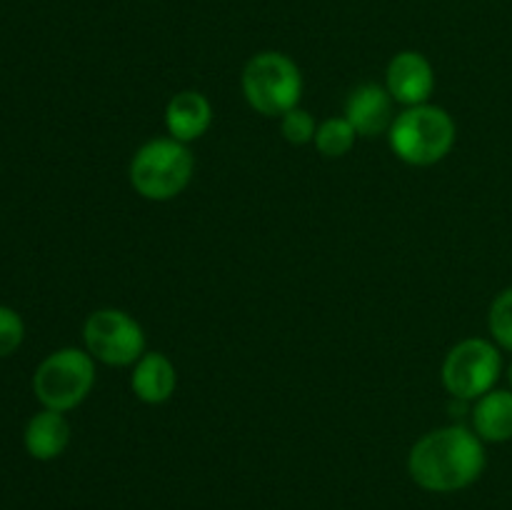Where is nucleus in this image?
<instances>
[{
    "label": "nucleus",
    "mask_w": 512,
    "mask_h": 510,
    "mask_svg": "<svg viewBox=\"0 0 512 510\" xmlns=\"http://www.w3.org/2000/svg\"><path fill=\"white\" fill-rule=\"evenodd\" d=\"M508 380H510V390H512V363H510V370H508Z\"/></svg>",
    "instance_id": "nucleus-18"
},
{
    "label": "nucleus",
    "mask_w": 512,
    "mask_h": 510,
    "mask_svg": "<svg viewBox=\"0 0 512 510\" xmlns=\"http://www.w3.org/2000/svg\"><path fill=\"white\" fill-rule=\"evenodd\" d=\"M473 430L488 443L512 440V390H490L473 408Z\"/></svg>",
    "instance_id": "nucleus-13"
},
{
    "label": "nucleus",
    "mask_w": 512,
    "mask_h": 510,
    "mask_svg": "<svg viewBox=\"0 0 512 510\" xmlns=\"http://www.w3.org/2000/svg\"><path fill=\"white\" fill-rule=\"evenodd\" d=\"M193 168L188 145L175 138H155L130 160V185L145 200H170L188 188Z\"/></svg>",
    "instance_id": "nucleus-3"
},
{
    "label": "nucleus",
    "mask_w": 512,
    "mask_h": 510,
    "mask_svg": "<svg viewBox=\"0 0 512 510\" xmlns=\"http://www.w3.org/2000/svg\"><path fill=\"white\" fill-rule=\"evenodd\" d=\"M95 383V360L88 350L60 348L33 373V393L48 410L68 413L78 408Z\"/></svg>",
    "instance_id": "nucleus-5"
},
{
    "label": "nucleus",
    "mask_w": 512,
    "mask_h": 510,
    "mask_svg": "<svg viewBox=\"0 0 512 510\" xmlns=\"http://www.w3.org/2000/svg\"><path fill=\"white\" fill-rule=\"evenodd\" d=\"M175 385H178V373H175V365L163 353H145L133 365L130 388H133L135 398L143 400V403H165L175 393Z\"/></svg>",
    "instance_id": "nucleus-12"
},
{
    "label": "nucleus",
    "mask_w": 512,
    "mask_h": 510,
    "mask_svg": "<svg viewBox=\"0 0 512 510\" xmlns=\"http://www.w3.org/2000/svg\"><path fill=\"white\" fill-rule=\"evenodd\" d=\"M500 370V350L490 340L468 338L455 345L445 358L443 383L453 398L478 400L495 388Z\"/></svg>",
    "instance_id": "nucleus-6"
},
{
    "label": "nucleus",
    "mask_w": 512,
    "mask_h": 510,
    "mask_svg": "<svg viewBox=\"0 0 512 510\" xmlns=\"http://www.w3.org/2000/svg\"><path fill=\"white\" fill-rule=\"evenodd\" d=\"M410 478L430 493H455L483 475L485 448L475 430L448 425L423 435L408 458Z\"/></svg>",
    "instance_id": "nucleus-1"
},
{
    "label": "nucleus",
    "mask_w": 512,
    "mask_h": 510,
    "mask_svg": "<svg viewBox=\"0 0 512 510\" xmlns=\"http://www.w3.org/2000/svg\"><path fill=\"white\" fill-rule=\"evenodd\" d=\"M488 328L495 343L512 353V288L503 290L493 300L488 313Z\"/></svg>",
    "instance_id": "nucleus-15"
},
{
    "label": "nucleus",
    "mask_w": 512,
    "mask_h": 510,
    "mask_svg": "<svg viewBox=\"0 0 512 510\" xmlns=\"http://www.w3.org/2000/svg\"><path fill=\"white\" fill-rule=\"evenodd\" d=\"M385 88L393 95V100L408 105V108L428 103L435 88L433 65L418 50H403L388 63Z\"/></svg>",
    "instance_id": "nucleus-8"
},
{
    "label": "nucleus",
    "mask_w": 512,
    "mask_h": 510,
    "mask_svg": "<svg viewBox=\"0 0 512 510\" xmlns=\"http://www.w3.org/2000/svg\"><path fill=\"white\" fill-rule=\"evenodd\" d=\"M25 323L18 310L0 305V358H8L23 345Z\"/></svg>",
    "instance_id": "nucleus-17"
},
{
    "label": "nucleus",
    "mask_w": 512,
    "mask_h": 510,
    "mask_svg": "<svg viewBox=\"0 0 512 510\" xmlns=\"http://www.w3.org/2000/svg\"><path fill=\"white\" fill-rule=\"evenodd\" d=\"M280 130H283L285 140L293 145H305L310 140H315V133H318V125H315V118L303 108H293L285 115H280Z\"/></svg>",
    "instance_id": "nucleus-16"
},
{
    "label": "nucleus",
    "mask_w": 512,
    "mask_h": 510,
    "mask_svg": "<svg viewBox=\"0 0 512 510\" xmlns=\"http://www.w3.org/2000/svg\"><path fill=\"white\" fill-rule=\"evenodd\" d=\"M83 340L93 360L113 368L135 365L145 355V335L138 320L115 308L90 313L83 325Z\"/></svg>",
    "instance_id": "nucleus-7"
},
{
    "label": "nucleus",
    "mask_w": 512,
    "mask_h": 510,
    "mask_svg": "<svg viewBox=\"0 0 512 510\" xmlns=\"http://www.w3.org/2000/svg\"><path fill=\"white\" fill-rule=\"evenodd\" d=\"M345 118L355 133L363 138H375L393 125V95L378 83H363L345 100Z\"/></svg>",
    "instance_id": "nucleus-9"
},
{
    "label": "nucleus",
    "mask_w": 512,
    "mask_h": 510,
    "mask_svg": "<svg viewBox=\"0 0 512 510\" xmlns=\"http://www.w3.org/2000/svg\"><path fill=\"white\" fill-rule=\"evenodd\" d=\"M355 138H358V133L348 123V118H328L318 125L313 143L325 158H343L355 145Z\"/></svg>",
    "instance_id": "nucleus-14"
},
{
    "label": "nucleus",
    "mask_w": 512,
    "mask_h": 510,
    "mask_svg": "<svg viewBox=\"0 0 512 510\" xmlns=\"http://www.w3.org/2000/svg\"><path fill=\"white\" fill-rule=\"evenodd\" d=\"M210 120H213V108L198 90H183V93L173 95L165 108V128H168L170 138L185 145L203 138L205 130L210 128Z\"/></svg>",
    "instance_id": "nucleus-10"
},
{
    "label": "nucleus",
    "mask_w": 512,
    "mask_h": 510,
    "mask_svg": "<svg viewBox=\"0 0 512 510\" xmlns=\"http://www.w3.org/2000/svg\"><path fill=\"white\" fill-rule=\"evenodd\" d=\"M70 443V423L65 413L43 408L25 423L23 445L30 458L35 460H55L65 453Z\"/></svg>",
    "instance_id": "nucleus-11"
},
{
    "label": "nucleus",
    "mask_w": 512,
    "mask_h": 510,
    "mask_svg": "<svg viewBox=\"0 0 512 510\" xmlns=\"http://www.w3.org/2000/svg\"><path fill=\"white\" fill-rule=\"evenodd\" d=\"M390 148L408 165L440 163L455 145V123L438 105H413L393 120L388 130Z\"/></svg>",
    "instance_id": "nucleus-2"
},
{
    "label": "nucleus",
    "mask_w": 512,
    "mask_h": 510,
    "mask_svg": "<svg viewBox=\"0 0 512 510\" xmlns=\"http://www.w3.org/2000/svg\"><path fill=\"white\" fill-rule=\"evenodd\" d=\"M243 93L250 108L260 115H285L288 110L298 108L300 93H303V75L293 58L278 50H265L253 55L243 68Z\"/></svg>",
    "instance_id": "nucleus-4"
}]
</instances>
